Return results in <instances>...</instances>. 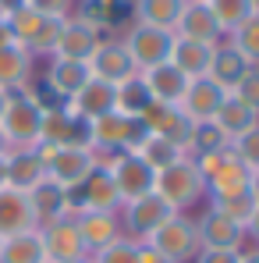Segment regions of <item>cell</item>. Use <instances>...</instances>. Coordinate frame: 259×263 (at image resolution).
Listing matches in <instances>:
<instances>
[{
  "label": "cell",
  "instance_id": "6da1fadb",
  "mask_svg": "<svg viewBox=\"0 0 259 263\" xmlns=\"http://www.w3.org/2000/svg\"><path fill=\"white\" fill-rule=\"evenodd\" d=\"M149 135L153 132L146 128L142 118L110 110V114H103V118L92 121V149H96L99 160H110L114 153H138Z\"/></svg>",
  "mask_w": 259,
  "mask_h": 263
},
{
  "label": "cell",
  "instance_id": "7a4b0ae2",
  "mask_svg": "<svg viewBox=\"0 0 259 263\" xmlns=\"http://www.w3.org/2000/svg\"><path fill=\"white\" fill-rule=\"evenodd\" d=\"M39 125H43V110L39 103L25 92V89H14L7 92V103H4V114H0V139L4 146H36L39 142Z\"/></svg>",
  "mask_w": 259,
  "mask_h": 263
},
{
  "label": "cell",
  "instance_id": "3957f363",
  "mask_svg": "<svg viewBox=\"0 0 259 263\" xmlns=\"http://www.w3.org/2000/svg\"><path fill=\"white\" fill-rule=\"evenodd\" d=\"M153 192H160L177 214H185L188 206H195V203L206 196V178L199 175V167H195L192 157H181L177 164L164 167V171H156V185H153Z\"/></svg>",
  "mask_w": 259,
  "mask_h": 263
},
{
  "label": "cell",
  "instance_id": "277c9868",
  "mask_svg": "<svg viewBox=\"0 0 259 263\" xmlns=\"http://www.w3.org/2000/svg\"><path fill=\"white\" fill-rule=\"evenodd\" d=\"M36 149L43 157L46 178H53L64 189H78L89 178V171L99 164L96 149H86V146H50V142H36Z\"/></svg>",
  "mask_w": 259,
  "mask_h": 263
},
{
  "label": "cell",
  "instance_id": "5b68a950",
  "mask_svg": "<svg viewBox=\"0 0 259 263\" xmlns=\"http://www.w3.org/2000/svg\"><path fill=\"white\" fill-rule=\"evenodd\" d=\"M167 263H192L199 256V228H195V217L188 214H174L167 224H160L149 238H146Z\"/></svg>",
  "mask_w": 259,
  "mask_h": 263
},
{
  "label": "cell",
  "instance_id": "8992f818",
  "mask_svg": "<svg viewBox=\"0 0 259 263\" xmlns=\"http://www.w3.org/2000/svg\"><path fill=\"white\" fill-rule=\"evenodd\" d=\"M61 22L64 18H43L29 7H18L14 14H7L11 40L22 50H29L32 57H50V50L57 43V32H61Z\"/></svg>",
  "mask_w": 259,
  "mask_h": 263
},
{
  "label": "cell",
  "instance_id": "52a82bcc",
  "mask_svg": "<svg viewBox=\"0 0 259 263\" xmlns=\"http://www.w3.org/2000/svg\"><path fill=\"white\" fill-rule=\"evenodd\" d=\"M117 214H121V231H125L128 238H135V242H146V238H149L160 224H167L177 210H174L160 192H146V196L125 203Z\"/></svg>",
  "mask_w": 259,
  "mask_h": 263
},
{
  "label": "cell",
  "instance_id": "ba28073f",
  "mask_svg": "<svg viewBox=\"0 0 259 263\" xmlns=\"http://www.w3.org/2000/svg\"><path fill=\"white\" fill-rule=\"evenodd\" d=\"M125 46H128L131 61L138 71H149L164 61H171V46H174V32L171 29H156V25H146V22H131L125 29Z\"/></svg>",
  "mask_w": 259,
  "mask_h": 263
},
{
  "label": "cell",
  "instance_id": "9c48e42d",
  "mask_svg": "<svg viewBox=\"0 0 259 263\" xmlns=\"http://www.w3.org/2000/svg\"><path fill=\"white\" fill-rule=\"evenodd\" d=\"M103 164H107V171H110L114 185H117L121 206L131 203V199H138V196H146V192H153V185H156V171L138 153H114Z\"/></svg>",
  "mask_w": 259,
  "mask_h": 263
},
{
  "label": "cell",
  "instance_id": "30bf717a",
  "mask_svg": "<svg viewBox=\"0 0 259 263\" xmlns=\"http://www.w3.org/2000/svg\"><path fill=\"white\" fill-rule=\"evenodd\" d=\"M68 196H71V214H78V210H110V214H117L121 210L117 185H114V178H110L103 160L89 171V178L78 189H68Z\"/></svg>",
  "mask_w": 259,
  "mask_h": 263
},
{
  "label": "cell",
  "instance_id": "8fae6325",
  "mask_svg": "<svg viewBox=\"0 0 259 263\" xmlns=\"http://www.w3.org/2000/svg\"><path fill=\"white\" fill-rule=\"evenodd\" d=\"M39 142H50V146H86V149H92V121L71 114L68 103L57 107V110H43Z\"/></svg>",
  "mask_w": 259,
  "mask_h": 263
},
{
  "label": "cell",
  "instance_id": "7c38bea8",
  "mask_svg": "<svg viewBox=\"0 0 259 263\" xmlns=\"http://www.w3.org/2000/svg\"><path fill=\"white\" fill-rule=\"evenodd\" d=\"M89 71H92V79H103V82L117 86V82L131 79L138 68H135V61H131L121 36H103L96 43V50H92V57H89Z\"/></svg>",
  "mask_w": 259,
  "mask_h": 263
},
{
  "label": "cell",
  "instance_id": "4fadbf2b",
  "mask_svg": "<svg viewBox=\"0 0 259 263\" xmlns=\"http://www.w3.org/2000/svg\"><path fill=\"white\" fill-rule=\"evenodd\" d=\"M99 40H103V32L96 25H89L78 14H68L61 22V32H57V43L50 50V57H57V61H89Z\"/></svg>",
  "mask_w": 259,
  "mask_h": 263
},
{
  "label": "cell",
  "instance_id": "5bb4252c",
  "mask_svg": "<svg viewBox=\"0 0 259 263\" xmlns=\"http://www.w3.org/2000/svg\"><path fill=\"white\" fill-rule=\"evenodd\" d=\"M39 238H43L46 263H71V260L89 256L86 242H82V235L75 228V217H61V220H53V224H43Z\"/></svg>",
  "mask_w": 259,
  "mask_h": 263
},
{
  "label": "cell",
  "instance_id": "9a60e30c",
  "mask_svg": "<svg viewBox=\"0 0 259 263\" xmlns=\"http://www.w3.org/2000/svg\"><path fill=\"white\" fill-rule=\"evenodd\" d=\"M195 228H199V246L203 249H242L245 246V224H238L216 206H206L195 217Z\"/></svg>",
  "mask_w": 259,
  "mask_h": 263
},
{
  "label": "cell",
  "instance_id": "2e32d148",
  "mask_svg": "<svg viewBox=\"0 0 259 263\" xmlns=\"http://www.w3.org/2000/svg\"><path fill=\"white\" fill-rule=\"evenodd\" d=\"M174 36L177 40H195V43H213V46L224 43V32H220L206 0H185V7L174 22Z\"/></svg>",
  "mask_w": 259,
  "mask_h": 263
},
{
  "label": "cell",
  "instance_id": "e0dca14e",
  "mask_svg": "<svg viewBox=\"0 0 259 263\" xmlns=\"http://www.w3.org/2000/svg\"><path fill=\"white\" fill-rule=\"evenodd\" d=\"M142 121H146V128L153 132V135H164V139H174L177 146H185V153H188V135H192V118L177 107V103H149L142 114H138Z\"/></svg>",
  "mask_w": 259,
  "mask_h": 263
},
{
  "label": "cell",
  "instance_id": "ac0fdd59",
  "mask_svg": "<svg viewBox=\"0 0 259 263\" xmlns=\"http://www.w3.org/2000/svg\"><path fill=\"white\" fill-rule=\"evenodd\" d=\"M29 203H32V214L36 224H53L61 217H71V196L64 185H57L53 178H39L32 189H29Z\"/></svg>",
  "mask_w": 259,
  "mask_h": 263
},
{
  "label": "cell",
  "instance_id": "d6986e66",
  "mask_svg": "<svg viewBox=\"0 0 259 263\" xmlns=\"http://www.w3.org/2000/svg\"><path fill=\"white\" fill-rule=\"evenodd\" d=\"M68 110L78 114V118H86V121H96V118L117 110V86H110L103 79H89L86 86L68 100Z\"/></svg>",
  "mask_w": 259,
  "mask_h": 263
},
{
  "label": "cell",
  "instance_id": "ffe728a7",
  "mask_svg": "<svg viewBox=\"0 0 259 263\" xmlns=\"http://www.w3.org/2000/svg\"><path fill=\"white\" fill-rule=\"evenodd\" d=\"M71 217H75V228H78L89 253H96V249L110 246L117 235H125L121 231V214H110V210H78Z\"/></svg>",
  "mask_w": 259,
  "mask_h": 263
},
{
  "label": "cell",
  "instance_id": "44dd1931",
  "mask_svg": "<svg viewBox=\"0 0 259 263\" xmlns=\"http://www.w3.org/2000/svg\"><path fill=\"white\" fill-rule=\"evenodd\" d=\"M36 214L29 203V192L22 189H0V238L22 235V231H36Z\"/></svg>",
  "mask_w": 259,
  "mask_h": 263
},
{
  "label": "cell",
  "instance_id": "7402d4cb",
  "mask_svg": "<svg viewBox=\"0 0 259 263\" xmlns=\"http://www.w3.org/2000/svg\"><path fill=\"white\" fill-rule=\"evenodd\" d=\"M224 96H227V89L216 86L210 75H203V79H192L188 89H185V96H181V110L192 118V121H213L216 107L224 103Z\"/></svg>",
  "mask_w": 259,
  "mask_h": 263
},
{
  "label": "cell",
  "instance_id": "603a6c76",
  "mask_svg": "<svg viewBox=\"0 0 259 263\" xmlns=\"http://www.w3.org/2000/svg\"><path fill=\"white\" fill-rule=\"evenodd\" d=\"M4 160H7V189L29 192L39 178H46L43 157L36 146H11V149H4Z\"/></svg>",
  "mask_w": 259,
  "mask_h": 263
},
{
  "label": "cell",
  "instance_id": "cb8c5ba5",
  "mask_svg": "<svg viewBox=\"0 0 259 263\" xmlns=\"http://www.w3.org/2000/svg\"><path fill=\"white\" fill-rule=\"evenodd\" d=\"M249 175L252 171L231 153L213 175L206 178V199L213 203V199H231V196H249Z\"/></svg>",
  "mask_w": 259,
  "mask_h": 263
},
{
  "label": "cell",
  "instance_id": "d4e9b609",
  "mask_svg": "<svg viewBox=\"0 0 259 263\" xmlns=\"http://www.w3.org/2000/svg\"><path fill=\"white\" fill-rule=\"evenodd\" d=\"M89 79H92V71H89V61H57V57H50V64H46V75H43V82L64 103L78 92V89L86 86Z\"/></svg>",
  "mask_w": 259,
  "mask_h": 263
},
{
  "label": "cell",
  "instance_id": "484cf974",
  "mask_svg": "<svg viewBox=\"0 0 259 263\" xmlns=\"http://www.w3.org/2000/svg\"><path fill=\"white\" fill-rule=\"evenodd\" d=\"M32 71H36V57L29 50H22L18 43L0 46V92L25 89L32 82Z\"/></svg>",
  "mask_w": 259,
  "mask_h": 263
},
{
  "label": "cell",
  "instance_id": "4316f807",
  "mask_svg": "<svg viewBox=\"0 0 259 263\" xmlns=\"http://www.w3.org/2000/svg\"><path fill=\"white\" fill-rule=\"evenodd\" d=\"M142 79H146V89H149V96L156 100V103H181V96H185V89H188V75H181L177 68H174L171 61H164V64H156V68H149V71H138Z\"/></svg>",
  "mask_w": 259,
  "mask_h": 263
},
{
  "label": "cell",
  "instance_id": "83f0119b",
  "mask_svg": "<svg viewBox=\"0 0 259 263\" xmlns=\"http://www.w3.org/2000/svg\"><path fill=\"white\" fill-rule=\"evenodd\" d=\"M213 43H195V40H177L174 36V46H171V64L188 75V79H203L210 75V64H213Z\"/></svg>",
  "mask_w": 259,
  "mask_h": 263
},
{
  "label": "cell",
  "instance_id": "f1b7e54d",
  "mask_svg": "<svg viewBox=\"0 0 259 263\" xmlns=\"http://www.w3.org/2000/svg\"><path fill=\"white\" fill-rule=\"evenodd\" d=\"M256 121H259V114L252 110V107H245L234 92H227V96H224V103L216 107V114H213V125L227 135V142H231V139H238L242 132H249Z\"/></svg>",
  "mask_w": 259,
  "mask_h": 263
},
{
  "label": "cell",
  "instance_id": "f546056e",
  "mask_svg": "<svg viewBox=\"0 0 259 263\" xmlns=\"http://www.w3.org/2000/svg\"><path fill=\"white\" fill-rule=\"evenodd\" d=\"M252 64L234 50L231 43H216V50H213V64H210V79H213L216 86H224L227 92L242 82V75L249 71Z\"/></svg>",
  "mask_w": 259,
  "mask_h": 263
},
{
  "label": "cell",
  "instance_id": "4dcf8cb0",
  "mask_svg": "<svg viewBox=\"0 0 259 263\" xmlns=\"http://www.w3.org/2000/svg\"><path fill=\"white\" fill-rule=\"evenodd\" d=\"M43 238H39V228L36 231H22V235H11L0 242V263H43Z\"/></svg>",
  "mask_w": 259,
  "mask_h": 263
},
{
  "label": "cell",
  "instance_id": "1f68e13d",
  "mask_svg": "<svg viewBox=\"0 0 259 263\" xmlns=\"http://www.w3.org/2000/svg\"><path fill=\"white\" fill-rule=\"evenodd\" d=\"M185 0H131V14L135 22H146V25H156V29H171L181 14Z\"/></svg>",
  "mask_w": 259,
  "mask_h": 263
},
{
  "label": "cell",
  "instance_id": "d6a6232c",
  "mask_svg": "<svg viewBox=\"0 0 259 263\" xmlns=\"http://www.w3.org/2000/svg\"><path fill=\"white\" fill-rule=\"evenodd\" d=\"M78 4V18H86L89 25H96L99 32H110L117 22H121V14H125V4L121 0H75Z\"/></svg>",
  "mask_w": 259,
  "mask_h": 263
},
{
  "label": "cell",
  "instance_id": "836d02e7",
  "mask_svg": "<svg viewBox=\"0 0 259 263\" xmlns=\"http://www.w3.org/2000/svg\"><path fill=\"white\" fill-rule=\"evenodd\" d=\"M206 4H210V11H213L224 36H231L242 22H249L256 14V0H206Z\"/></svg>",
  "mask_w": 259,
  "mask_h": 263
},
{
  "label": "cell",
  "instance_id": "e575fe53",
  "mask_svg": "<svg viewBox=\"0 0 259 263\" xmlns=\"http://www.w3.org/2000/svg\"><path fill=\"white\" fill-rule=\"evenodd\" d=\"M138 157L153 167V171H164V167H171V164H177L181 157H188L185 153V146H177L174 139H164V135H149L146 139V146L138 149Z\"/></svg>",
  "mask_w": 259,
  "mask_h": 263
},
{
  "label": "cell",
  "instance_id": "d590c367",
  "mask_svg": "<svg viewBox=\"0 0 259 263\" xmlns=\"http://www.w3.org/2000/svg\"><path fill=\"white\" fill-rule=\"evenodd\" d=\"M153 103V96H149V89H146V79L135 71L131 79L125 82H117V110L121 114H131V118H138L146 107Z\"/></svg>",
  "mask_w": 259,
  "mask_h": 263
},
{
  "label": "cell",
  "instance_id": "8d00e7d4",
  "mask_svg": "<svg viewBox=\"0 0 259 263\" xmlns=\"http://www.w3.org/2000/svg\"><path fill=\"white\" fill-rule=\"evenodd\" d=\"M231 146L227 135L216 128L213 121H195L192 125V135H188V157H199V153H213V149H224Z\"/></svg>",
  "mask_w": 259,
  "mask_h": 263
},
{
  "label": "cell",
  "instance_id": "74e56055",
  "mask_svg": "<svg viewBox=\"0 0 259 263\" xmlns=\"http://www.w3.org/2000/svg\"><path fill=\"white\" fill-rule=\"evenodd\" d=\"M227 43L234 46L249 64H259V11L249 18V22H242V25L227 36Z\"/></svg>",
  "mask_w": 259,
  "mask_h": 263
},
{
  "label": "cell",
  "instance_id": "f35d334b",
  "mask_svg": "<svg viewBox=\"0 0 259 263\" xmlns=\"http://www.w3.org/2000/svg\"><path fill=\"white\" fill-rule=\"evenodd\" d=\"M89 260L92 263H138V242L128 238V235H117L110 246L89 253Z\"/></svg>",
  "mask_w": 259,
  "mask_h": 263
},
{
  "label": "cell",
  "instance_id": "ab89813d",
  "mask_svg": "<svg viewBox=\"0 0 259 263\" xmlns=\"http://www.w3.org/2000/svg\"><path fill=\"white\" fill-rule=\"evenodd\" d=\"M231 153H234L249 171H259V121L249 132H242L238 139H231Z\"/></svg>",
  "mask_w": 259,
  "mask_h": 263
},
{
  "label": "cell",
  "instance_id": "60d3db41",
  "mask_svg": "<svg viewBox=\"0 0 259 263\" xmlns=\"http://www.w3.org/2000/svg\"><path fill=\"white\" fill-rule=\"evenodd\" d=\"M231 92H234L245 107H252V110L259 114V64H252V68L242 75V82L231 89Z\"/></svg>",
  "mask_w": 259,
  "mask_h": 263
},
{
  "label": "cell",
  "instance_id": "b9f144b4",
  "mask_svg": "<svg viewBox=\"0 0 259 263\" xmlns=\"http://www.w3.org/2000/svg\"><path fill=\"white\" fill-rule=\"evenodd\" d=\"M25 7L43 14V18H68V14H75V0H25Z\"/></svg>",
  "mask_w": 259,
  "mask_h": 263
},
{
  "label": "cell",
  "instance_id": "7bdbcfd3",
  "mask_svg": "<svg viewBox=\"0 0 259 263\" xmlns=\"http://www.w3.org/2000/svg\"><path fill=\"white\" fill-rule=\"evenodd\" d=\"M210 206H216V210H224L227 217H234L238 224H245V217L252 214V206H256V203H252L249 196H231V199H213Z\"/></svg>",
  "mask_w": 259,
  "mask_h": 263
},
{
  "label": "cell",
  "instance_id": "ee69618b",
  "mask_svg": "<svg viewBox=\"0 0 259 263\" xmlns=\"http://www.w3.org/2000/svg\"><path fill=\"white\" fill-rule=\"evenodd\" d=\"M242 249H199V256L192 263H238Z\"/></svg>",
  "mask_w": 259,
  "mask_h": 263
},
{
  "label": "cell",
  "instance_id": "f6af8a7d",
  "mask_svg": "<svg viewBox=\"0 0 259 263\" xmlns=\"http://www.w3.org/2000/svg\"><path fill=\"white\" fill-rule=\"evenodd\" d=\"M245 238H252L259 246V206H252V214L245 217Z\"/></svg>",
  "mask_w": 259,
  "mask_h": 263
},
{
  "label": "cell",
  "instance_id": "bcb514c9",
  "mask_svg": "<svg viewBox=\"0 0 259 263\" xmlns=\"http://www.w3.org/2000/svg\"><path fill=\"white\" fill-rule=\"evenodd\" d=\"M138 263H167V260H164L149 242H138Z\"/></svg>",
  "mask_w": 259,
  "mask_h": 263
},
{
  "label": "cell",
  "instance_id": "7dc6e473",
  "mask_svg": "<svg viewBox=\"0 0 259 263\" xmlns=\"http://www.w3.org/2000/svg\"><path fill=\"white\" fill-rule=\"evenodd\" d=\"M249 199L259 206V171H252V175H249Z\"/></svg>",
  "mask_w": 259,
  "mask_h": 263
},
{
  "label": "cell",
  "instance_id": "c3c4849f",
  "mask_svg": "<svg viewBox=\"0 0 259 263\" xmlns=\"http://www.w3.org/2000/svg\"><path fill=\"white\" fill-rule=\"evenodd\" d=\"M18 7H25V0H0V14L7 18V14H14Z\"/></svg>",
  "mask_w": 259,
  "mask_h": 263
},
{
  "label": "cell",
  "instance_id": "681fc988",
  "mask_svg": "<svg viewBox=\"0 0 259 263\" xmlns=\"http://www.w3.org/2000/svg\"><path fill=\"white\" fill-rule=\"evenodd\" d=\"M7 43H14V40H11V29H7V18L0 14V46H7Z\"/></svg>",
  "mask_w": 259,
  "mask_h": 263
},
{
  "label": "cell",
  "instance_id": "f907efd6",
  "mask_svg": "<svg viewBox=\"0 0 259 263\" xmlns=\"http://www.w3.org/2000/svg\"><path fill=\"white\" fill-rule=\"evenodd\" d=\"M238 263H259V246H256V249H249V253L242 249V260H238Z\"/></svg>",
  "mask_w": 259,
  "mask_h": 263
},
{
  "label": "cell",
  "instance_id": "816d5d0a",
  "mask_svg": "<svg viewBox=\"0 0 259 263\" xmlns=\"http://www.w3.org/2000/svg\"><path fill=\"white\" fill-rule=\"evenodd\" d=\"M0 189H7V160H4V149H0Z\"/></svg>",
  "mask_w": 259,
  "mask_h": 263
},
{
  "label": "cell",
  "instance_id": "f5cc1de1",
  "mask_svg": "<svg viewBox=\"0 0 259 263\" xmlns=\"http://www.w3.org/2000/svg\"><path fill=\"white\" fill-rule=\"evenodd\" d=\"M4 103H7V92H0V114H4Z\"/></svg>",
  "mask_w": 259,
  "mask_h": 263
},
{
  "label": "cell",
  "instance_id": "db71d44e",
  "mask_svg": "<svg viewBox=\"0 0 259 263\" xmlns=\"http://www.w3.org/2000/svg\"><path fill=\"white\" fill-rule=\"evenodd\" d=\"M71 263H92V260H89V256H82V260H71Z\"/></svg>",
  "mask_w": 259,
  "mask_h": 263
},
{
  "label": "cell",
  "instance_id": "11a10c76",
  "mask_svg": "<svg viewBox=\"0 0 259 263\" xmlns=\"http://www.w3.org/2000/svg\"><path fill=\"white\" fill-rule=\"evenodd\" d=\"M0 149H7V146H4V139H0Z\"/></svg>",
  "mask_w": 259,
  "mask_h": 263
},
{
  "label": "cell",
  "instance_id": "9f6ffc18",
  "mask_svg": "<svg viewBox=\"0 0 259 263\" xmlns=\"http://www.w3.org/2000/svg\"><path fill=\"white\" fill-rule=\"evenodd\" d=\"M256 11H259V0H256Z\"/></svg>",
  "mask_w": 259,
  "mask_h": 263
},
{
  "label": "cell",
  "instance_id": "6f0895ef",
  "mask_svg": "<svg viewBox=\"0 0 259 263\" xmlns=\"http://www.w3.org/2000/svg\"><path fill=\"white\" fill-rule=\"evenodd\" d=\"M0 242H4V238H0Z\"/></svg>",
  "mask_w": 259,
  "mask_h": 263
},
{
  "label": "cell",
  "instance_id": "680465c9",
  "mask_svg": "<svg viewBox=\"0 0 259 263\" xmlns=\"http://www.w3.org/2000/svg\"><path fill=\"white\" fill-rule=\"evenodd\" d=\"M43 263H46V260H43Z\"/></svg>",
  "mask_w": 259,
  "mask_h": 263
}]
</instances>
